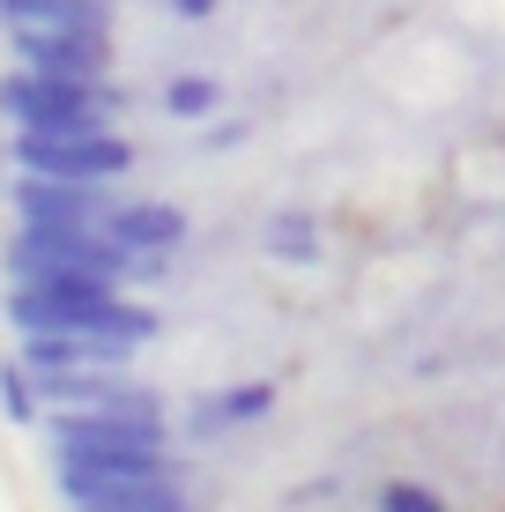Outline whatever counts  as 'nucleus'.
Returning a JSON list of instances; mask_svg holds the SVG:
<instances>
[{"label":"nucleus","mask_w":505,"mask_h":512,"mask_svg":"<svg viewBox=\"0 0 505 512\" xmlns=\"http://www.w3.org/2000/svg\"><path fill=\"white\" fill-rule=\"evenodd\" d=\"M8 320L23 334H119V342H149L156 320L119 297L104 275H15Z\"/></svg>","instance_id":"f257e3e1"},{"label":"nucleus","mask_w":505,"mask_h":512,"mask_svg":"<svg viewBox=\"0 0 505 512\" xmlns=\"http://www.w3.org/2000/svg\"><path fill=\"white\" fill-rule=\"evenodd\" d=\"M0 112L15 134H104L119 112V90L104 75H8L0 82Z\"/></svg>","instance_id":"f03ea898"},{"label":"nucleus","mask_w":505,"mask_h":512,"mask_svg":"<svg viewBox=\"0 0 505 512\" xmlns=\"http://www.w3.org/2000/svg\"><path fill=\"white\" fill-rule=\"evenodd\" d=\"M8 260H15V275H104V282L142 275L134 245H119L112 231H75V223H23Z\"/></svg>","instance_id":"7ed1b4c3"},{"label":"nucleus","mask_w":505,"mask_h":512,"mask_svg":"<svg viewBox=\"0 0 505 512\" xmlns=\"http://www.w3.org/2000/svg\"><path fill=\"white\" fill-rule=\"evenodd\" d=\"M15 171L75 179V186H112V179L134 171V149L112 127L104 134H15Z\"/></svg>","instance_id":"20e7f679"},{"label":"nucleus","mask_w":505,"mask_h":512,"mask_svg":"<svg viewBox=\"0 0 505 512\" xmlns=\"http://www.w3.org/2000/svg\"><path fill=\"white\" fill-rule=\"evenodd\" d=\"M134 483H179L164 446H90V453H60V498L67 505H97L119 498Z\"/></svg>","instance_id":"39448f33"},{"label":"nucleus","mask_w":505,"mask_h":512,"mask_svg":"<svg viewBox=\"0 0 505 512\" xmlns=\"http://www.w3.org/2000/svg\"><path fill=\"white\" fill-rule=\"evenodd\" d=\"M15 60L38 75H104L112 45L104 23H15Z\"/></svg>","instance_id":"423d86ee"},{"label":"nucleus","mask_w":505,"mask_h":512,"mask_svg":"<svg viewBox=\"0 0 505 512\" xmlns=\"http://www.w3.org/2000/svg\"><path fill=\"white\" fill-rule=\"evenodd\" d=\"M15 208H23V223H75V231H104L112 193H104V186H75V179H38V171H23Z\"/></svg>","instance_id":"0eeeda50"},{"label":"nucleus","mask_w":505,"mask_h":512,"mask_svg":"<svg viewBox=\"0 0 505 512\" xmlns=\"http://www.w3.org/2000/svg\"><path fill=\"white\" fill-rule=\"evenodd\" d=\"M60 453H90V446H164V423L134 416V409H67L52 423Z\"/></svg>","instance_id":"6e6552de"},{"label":"nucleus","mask_w":505,"mask_h":512,"mask_svg":"<svg viewBox=\"0 0 505 512\" xmlns=\"http://www.w3.org/2000/svg\"><path fill=\"white\" fill-rule=\"evenodd\" d=\"M134 342L119 334H23V364L38 372H75V364H127Z\"/></svg>","instance_id":"1a4fd4ad"},{"label":"nucleus","mask_w":505,"mask_h":512,"mask_svg":"<svg viewBox=\"0 0 505 512\" xmlns=\"http://www.w3.org/2000/svg\"><path fill=\"white\" fill-rule=\"evenodd\" d=\"M104 231L119 245H134V253H171V245H186V216L171 201H127L104 216Z\"/></svg>","instance_id":"9d476101"},{"label":"nucleus","mask_w":505,"mask_h":512,"mask_svg":"<svg viewBox=\"0 0 505 512\" xmlns=\"http://www.w3.org/2000/svg\"><path fill=\"white\" fill-rule=\"evenodd\" d=\"M268 409H275V386H268V379H253V386H223V394H201L186 423L216 438V431H246V423H260Z\"/></svg>","instance_id":"9b49d317"},{"label":"nucleus","mask_w":505,"mask_h":512,"mask_svg":"<svg viewBox=\"0 0 505 512\" xmlns=\"http://www.w3.org/2000/svg\"><path fill=\"white\" fill-rule=\"evenodd\" d=\"M75 512H186V498L171 483H134L119 498H97V505H75Z\"/></svg>","instance_id":"f8f14e48"},{"label":"nucleus","mask_w":505,"mask_h":512,"mask_svg":"<svg viewBox=\"0 0 505 512\" xmlns=\"http://www.w3.org/2000/svg\"><path fill=\"white\" fill-rule=\"evenodd\" d=\"M379 512H446L431 483H379Z\"/></svg>","instance_id":"ddd939ff"},{"label":"nucleus","mask_w":505,"mask_h":512,"mask_svg":"<svg viewBox=\"0 0 505 512\" xmlns=\"http://www.w3.org/2000/svg\"><path fill=\"white\" fill-rule=\"evenodd\" d=\"M164 104H171L179 119H201V112H216V82H201V75H179V82L164 90Z\"/></svg>","instance_id":"4468645a"},{"label":"nucleus","mask_w":505,"mask_h":512,"mask_svg":"<svg viewBox=\"0 0 505 512\" xmlns=\"http://www.w3.org/2000/svg\"><path fill=\"white\" fill-rule=\"evenodd\" d=\"M0 401H8V416H15V423H38V394L23 386V357L0 364Z\"/></svg>","instance_id":"2eb2a0df"},{"label":"nucleus","mask_w":505,"mask_h":512,"mask_svg":"<svg viewBox=\"0 0 505 512\" xmlns=\"http://www.w3.org/2000/svg\"><path fill=\"white\" fill-rule=\"evenodd\" d=\"M275 238H283V245H275L283 260H312V223L305 216H283V223H275Z\"/></svg>","instance_id":"dca6fc26"},{"label":"nucleus","mask_w":505,"mask_h":512,"mask_svg":"<svg viewBox=\"0 0 505 512\" xmlns=\"http://www.w3.org/2000/svg\"><path fill=\"white\" fill-rule=\"evenodd\" d=\"M208 8H216V0H179V15H186V23H201Z\"/></svg>","instance_id":"f3484780"}]
</instances>
